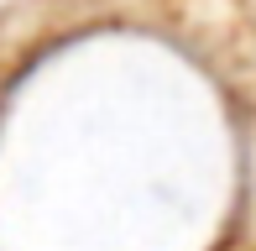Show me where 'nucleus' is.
<instances>
[{"mask_svg": "<svg viewBox=\"0 0 256 251\" xmlns=\"http://www.w3.org/2000/svg\"><path fill=\"white\" fill-rule=\"evenodd\" d=\"M251 251H256V246H251Z\"/></svg>", "mask_w": 256, "mask_h": 251, "instance_id": "1", "label": "nucleus"}]
</instances>
